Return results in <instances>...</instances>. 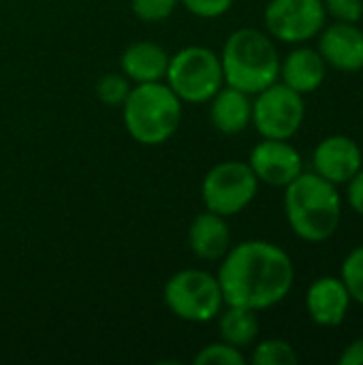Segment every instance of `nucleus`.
Masks as SVG:
<instances>
[{"label":"nucleus","instance_id":"1","mask_svg":"<svg viewBox=\"0 0 363 365\" xmlns=\"http://www.w3.org/2000/svg\"><path fill=\"white\" fill-rule=\"evenodd\" d=\"M225 306L255 312L282 304L295 284V265L285 248L267 240H246L229 248L216 274Z\"/></svg>","mask_w":363,"mask_h":365},{"label":"nucleus","instance_id":"2","mask_svg":"<svg viewBox=\"0 0 363 365\" xmlns=\"http://www.w3.org/2000/svg\"><path fill=\"white\" fill-rule=\"evenodd\" d=\"M282 205L291 231L308 244L332 240L342 220V197L338 186L315 171H302L285 186Z\"/></svg>","mask_w":363,"mask_h":365},{"label":"nucleus","instance_id":"3","mask_svg":"<svg viewBox=\"0 0 363 365\" xmlns=\"http://www.w3.org/2000/svg\"><path fill=\"white\" fill-rule=\"evenodd\" d=\"M220 64L225 83L250 96L278 81L280 75V53L274 38L257 28L233 30L220 49Z\"/></svg>","mask_w":363,"mask_h":365},{"label":"nucleus","instance_id":"4","mask_svg":"<svg viewBox=\"0 0 363 365\" xmlns=\"http://www.w3.org/2000/svg\"><path fill=\"white\" fill-rule=\"evenodd\" d=\"M122 120L133 141L148 148L163 145L180 128L182 101L165 81L135 83L122 105Z\"/></svg>","mask_w":363,"mask_h":365},{"label":"nucleus","instance_id":"5","mask_svg":"<svg viewBox=\"0 0 363 365\" xmlns=\"http://www.w3.org/2000/svg\"><path fill=\"white\" fill-rule=\"evenodd\" d=\"M165 83L182 103H208L225 86L220 53L205 45L182 47L169 58Z\"/></svg>","mask_w":363,"mask_h":365},{"label":"nucleus","instance_id":"6","mask_svg":"<svg viewBox=\"0 0 363 365\" xmlns=\"http://www.w3.org/2000/svg\"><path fill=\"white\" fill-rule=\"evenodd\" d=\"M163 302L175 319L186 323L216 321L225 308L216 274L197 267L175 272L163 287Z\"/></svg>","mask_w":363,"mask_h":365},{"label":"nucleus","instance_id":"7","mask_svg":"<svg viewBox=\"0 0 363 365\" xmlns=\"http://www.w3.org/2000/svg\"><path fill=\"white\" fill-rule=\"evenodd\" d=\"M259 195V180L248 163L223 160L214 165L201 182V201L205 210L225 218L244 212Z\"/></svg>","mask_w":363,"mask_h":365},{"label":"nucleus","instance_id":"8","mask_svg":"<svg viewBox=\"0 0 363 365\" xmlns=\"http://www.w3.org/2000/svg\"><path fill=\"white\" fill-rule=\"evenodd\" d=\"M306 120V101L282 81H274L252 98V126L263 139L291 141Z\"/></svg>","mask_w":363,"mask_h":365},{"label":"nucleus","instance_id":"9","mask_svg":"<svg viewBox=\"0 0 363 365\" xmlns=\"http://www.w3.org/2000/svg\"><path fill=\"white\" fill-rule=\"evenodd\" d=\"M263 24L274 41L304 45L325 28L327 11L323 0H270L263 11Z\"/></svg>","mask_w":363,"mask_h":365},{"label":"nucleus","instance_id":"10","mask_svg":"<svg viewBox=\"0 0 363 365\" xmlns=\"http://www.w3.org/2000/svg\"><path fill=\"white\" fill-rule=\"evenodd\" d=\"M248 165L257 175L259 184L274 188L289 186L302 171L304 160L293 143L287 139H263L250 150Z\"/></svg>","mask_w":363,"mask_h":365},{"label":"nucleus","instance_id":"11","mask_svg":"<svg viewBox=\"0 0 363 365\" xmlns=\"http://www.w3.org/2000/svg\"><path fill=\"white\" fill-rule=\"evenodd\" d=\"M362 167V148L349 135H329L312 152V171L336 186L347 184Z\"/></svg>","mask_w":363,"mask_h":365},{"label":"nucleus","instance_id":"12","mask_svg":"<svg viewBox=\"0 0 363 365\" xmlns=\"http://www.w3.org/2000/svg\"><path fill=\"white\" fill-rule=\"evenodd\" d=\"M317 38V49L323 56L327 68H336L340 73L363 71V30L357 24H325Z\"/></svg>","mask_w":363,"mask_h":365},{"label":"nucleus","instance_id":"13","mask_svg":"<svg viewBox=\"0 0 363 365\" xmlns=\"http://www.w3.org/2000/svg\"><path fill=\"white\" fill-rule=\"evenodd\" d=\"M351 295L340 276H321L306 291V312L319 327H338L351 310Z\"/></svg>","mask_w":363,"mask_h":365},{"label":"nucleus","instance_id":"14","mask_svg":"<svg viewBox=\"0 0 363 365\" xmlns=\"http://www.w3.org/2000/svg\"><path fill=\"white\" fill-rule=\"evenodd\" d=\"M327 77V64L319 49L297 45L285 58H280V75L278 81L289 86L291 90L300 92L302 96L317 92Z\"/></svg>","mask_w":363,"mask_h":365},{"label":"nucleus","instance_id":"15","mask_svg":"<svg viewBox=\"0 0 363 365\" xmlns=\"http://www.w3.org/2000/svg\"><path fill=\"white\" fill-rule=\"evenodd\" d=\"M231 229L225 216L201 212L188 227V248L201 261H220L231 248Z\"/></svg>","mask_w":363,"mask_h":365},{"label":"nucleus","instance_id":"16","mask_svg":"<svg viewBox=\"0 0 363 365\" xmlns=\"http://www.w3.org/2000/svg\"><path fill=\"white\" fill-rule=\"evenodd\" d=\"M169 51L154 41H135L126 45L120 56V71L131 83H154L165 81L169 66Z\"/></svg>","mask_w":363,"mask_h":365},{"label":"nucleus","instance_id":"17","mask_svg":"<svg viewBox=\"0 0 363 365\" xmlns=\"http://www.w3.org/2000/svg\"><path fill=\"white\" fill-rule=\"evenodd\" d=\"M210 122L220 135H240L252 124V96L223 86L210 101Z\"/></svg>","mask_w":363,"mask_h":365},{"label":"nucleus","instance_id":"18","mask_svg":"<svg viewBox=\"0 0 363 365\" xmlns=\"http://www.w3.org/2000/svg\"><path fill=\"white\" fill-rule=\"evenodd\" d=\"M216 323H218L220 340L240 351L250 349L259 340L261 325L255 310L240 308V306H225L216 317Z\"/></svg>","mask_w":363,"mask_h":365},{"label":"nucleus","instance_id":"19","mask_svg":"<svg viewBox=\"0 0 363 365\" xmlns=\"http://www.w3.org/2000/svg\"><path fill=\"white\" fill-rule=\"evenodd\" d=\"M250 355V364L255 365H295L300 361V355L295 346L282 338H267L261 342H255Z\"/></svg>","mask_w":363,"mask_h":365},{"label":"nucleus","instance_id":"20","mask_svg":"<svg viewBox=\"0 0 363 365\" xmlns=\"http://www.w3.org/2000/svg\"><path fill=\"white\" fill-rule=\"evenodd\" d=\"M340 280L344 282L351 302L363 308V246L353 248L340 267Z\"/></svg>","mask_w":363,"mask_h":365},{"label":"nucleus","instance_id":"21","mask_svg":"<svg viewBox=\"0 0 363 365\" xmlns=\"http://www.w3.org/2000/svg\"><path fill=\"white\" fill-rule=\"evenodd\" d=\"M131 79L122 73H105L96 81V98L107 107H122L128 92H131Z\"/></svg>","mask_w":363,"mask_h":365},{"label":"nucleus","instance_id":"22","mask_svg":"<svg viewBox=\"0 0 363 365\" xmlns=\"http://www.w3.org/2000/svg\"><path fill=\"white\" fill-rule=\"evenodd\" d=\"M246 361L248 359L240 349H235L223 340L205 344L203 349H199V353L193 359L195 365H244Z\"/></svg>","mask_w":363,"mask_h":365},{"label":"nucleus","instance_id":"23","mask_svg":"<svg viewBox=\"0 0 363 365\" xmlns=\"http://www.w3.org/2000/svg\"><path fill=\"white\" fill-rule=\"evenodd\" d=\"M180 0H131V11L139 21L158 24L173 15Z\"/></svg>","mask_w":363,"mask_h":365},{"label":"nucleus","instance_id":"24","mask_svg":"<svg viewBox=\"0 0 363 365\" xmlns=\"http://www.w3.org/2000/svg\"><path fill=\"white\" fill-rule=\"evenodd\" d=\"M235 0H180V4L195 17L216 19L231 11Z\"/></svg>","mask_w":363,"mask_h":365},{"label":"nucleus","instance_id":"25","mask_svg":"<svg viewBox=\"0 0 363 365\" xmlns=\"http://www.w3.org/2000/svg\"><path fill=\"white\" fill-rule=\"evenodd\" d=\"M327 17L334 21L359 24L363 17V0H323Z\"/></svg>","mask_w":363,"mask_h":365},{"label":"nucleus","instance_id":"26","mask_svg":"<svg viewBox=\"0 0 363 365\" xmlns=\"http://www.w3.org/2000/svg\"><path fill=\"white\" fill-rule=\"evenodd\" d=\"M347 201L353 207L355 214H359L363 218V167L347 182Z\"/></svg>","mask_w":363,"mask_h":365},{"label":"nucleus","instance_id":"27","mask_svg":"<svg viewBox=\"0 0 363 365\" xmlns=\"http://www.w3.org/2000/svg\"><path fill=\"white\" fill-rule=\"evenodd\" d=\"M340 365H363V338H355L351 344H347V349L342 351Z\"/></svg>","mask_w":363,"mask_h":365}]
</instances>
